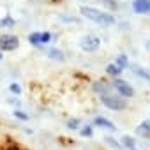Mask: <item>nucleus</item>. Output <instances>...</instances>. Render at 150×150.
I'll use <instances>...</instances> for the list:
<instances>
[{
  "label": "nucleus",
  "mask_w": 150,
  "mask_h": 150,
  "mask_svg": "<svg viewBox=\"0 0 150 150\" xmlns=\"http://www.w3.org/2000/svg\"><path fill=\"white\" fill-rule=\"evenodd\" d=\"M80 11H81V14L87 20H90V21H94V23H97L101 27H111V25H115V16L110 14V13H104V11L90 7V6H81Z\"/></svg>",
  "instance_id": "obj_1"
},
{
  "label": "nucleus",
  "mask_w": 150,
  "mask_h": 150,
  "mask_svg": "<svg viewBox=\"0 0 150 150\" xmlns=\"http://www.w3.org/2000/svg\"><path fill=\"white\" fill-rule=\"evenodd\" d=\"M101 97V103L106 106V108H110V110H113V111H124L125 108H127V101L122 97V96H115V94H104V96H99Z\"/></svg>",
  "instance_id": "obj_2"
},
{
  "label": "nucleus",
  "mask_w": 150,
  "mask_h": 150,
  "mask_svg": "<svg viewBox=\"0 0 150 150\" xmlns=\"http://www.w3.org/2000/svg\"><path fill=\"white\" fill-rule=\"evenodd\" d=\"M20 46V37L14 34H2L0 35V51H14Z\"/></svg>",
  "instance_id": "obj_3"
},
{
  "label": "nucleus",
  "mask_w": 150,
  "mask_h": 150,
  "mask_svg": "<svg viewBox=\"0 0 150 150\" xmlns=\"http://www.w3.org/2000/svg\"><path fill=\"white\" fill-rule=\"evenodd\" d=\"M99 46H101V37H97V35H94V34L83 35L81 41H80V48H81L83 51H87V53H94V51H97Z\"/></svg>",
  "instance_id": "obj_4"
},
{
  "label": "nucleus",
  "mask_w": 150,
  "mask_h": 150,
  "mask_svg": "<svg viewBox=\"0 0 150 150\" xmlns=\"http://www.w3.org/2000/svg\"><path fill=\"white\" fill-rule=\"evenodd\" d=\"M111 87L117 90V94L118 96H122L124 99L125 97H132L134 96V88L127 83V81H124V80H120V78H115L113 80V83H111Z\"/></svg>",
  "instance_id": "obj_5"
},
{
  "label": "nucleus",
  "mask_w": 150,
  "mask_h": 150,
  "mask_svg": "<svg viewBox=\"0 0 150 150\" xmlns=\"http://www.w3.org/2000/svg\"><path fill=\"white\" fill-rule=\"evenodd\" d=\"M132 11L136 14H148L150 13V0H132Z\"/></svg>",
  "instance_id": "obj_6"
},
{
  "label": "nucleus",
  "mask_w": 150,
  "mask_h": 150,
  "mask_svg": "<svg viewBox=\"0 0 150 150\" xmlns=\"http://www.w3.org/2000/svg\"><path fill=\"white\" fill-rule=\"evenodd\" d=\"M92 90H94L97 96H104V94H110V92H111V85L106 83L104 80H99V81H94V83H92Z\"/></svg>",
  "instance_id": "obj_7"
},
{
  "label": "nucleus",
  "mask_w": 150,
  "mask_h": 150,
  "mask_svg": "<svg viewBox=\"0 0 150 150\" xmlns=\"http://www.w3.org/2000/svg\"><path fill=\"white\" fill-rule=\"evenodd\" d=\"M94 125H97V127H101V129H108V131H117V125H115L111 120L104 118V117H96V118H94Z\"/></svg>",
  "instance_id": "obj_8"
},
{
  "label": "nucleus",
  "mask_w": 150,
  "mask_h": 150,
  "mask_svg": "<svg viewBox=\"0 0 150 150\" xmlns=\"http://www.w3.org/2000/svg\"><path fill=\"white\" fill-rule=\"evenodd\" d=\"M136 134L141 136V138H150V120L141 122V124L136 127Z\"/></svg>",
  "instance_id": "obj_9"
},
{
  "label": "nucleus",
  "mask_w": 150,
  "mask_h": 150,
  "mask_svg": "<svg viewBox=\"0 0 150 150\" xmlns=\"http://www.w3.org/2000/svg\"><path fill=\"white\" fill-rule=\"evenodd\" d=\"M48 58H51V60H58V62H64V60H65L64 51L58 50V48H51V50L48 51Z\"/></svg>",
  "instance_id": "obj_10"
},
{
  "label": "nucleus",
  "mask_w": 150,
  "mask_h": 150,
  "mask_svg": "<svg viewBox=\"0 0 150 150\" xmlns=\"http://www.w3.org/2000/svg\"><path fill=\"white\" fill-rule=\"evenodd\" d=\"M14 25H16V21L11 14H6L4 18H0V28H13Z\"/></svg>",
  "instance_id": "obj_11"
},
{
  "label": "nucleus",
  "mask_w": 150,
  "mask_h": 150,
  "mask_svg": "<svg viewBox=\"0 0 150 150\" xmlns=\"http://www.w3.org/2000/svg\"><path fill=\"white\" fill-rule=\"evenodd\" d=\"M132 72L136 74V76H139V78H143L145 81H148V83H150V72H148L146 69H143V67H138V65H134V67H132Z\"/></svg>",
  "instance_id": "obj_12"
},
{
  "label": "nucleus",
  "mask_w": 150,
  "mask_h": 150,
  "mask_svg": "<svg viewBox=\"0 0 150 150\" xmlns=\"http://www.w3.org/2000/svg\"><path fill=\"white\" fill-rule=\"evenodd\" d=\"M28 42H30L32 46H35V48H42V46H41V32H32V34L28 35Z\"/></svg>",
  "instance_id": "obj_13"
},
{
  "label": "nucleus",
  "mask_w": 150,
  "mask_h": 150,
  "mask_svg": "<svg viewBox=\"0 0 150 150\" xmlns=\"http://www.w3.org/2000/svg\"><path fill=\"white\" fill-rule=\"evenodd\" d=\"M113 64H115V65H117L118 69H122V71H124V69H125V67L129 65V60H127V55H124V53H122V55H118V57H117V60H115Z\"/></svg>",
  "instance_id": "obj_14"
},
{
  "label": "nucleus",
  "mask_w": 150,
  "mask_h": 150,
  "mask_svg": "<svg viewBox=\"0 0 150 150\" xmlns=\"http://www.w3.org/2000/svg\"><path fill=\"white\" fill-rule=\"evenodd\" d=\"M106 72L110 74V76H113V78H118V76H120V72H122V69H118V67L111 62V64L106 65Z\"/></svg>",
  "instance_id": "obj_15"
},
{
  "label": "nucleus",
  "mask_w": 150,
  "mask_h": 150,
  "mask_svg": "<svg viewBox=\"0 0 150 150\" xmlns=\"http://www.w3.org/2000/svg\"><path fill=\"white\" fill-rule=\"evenodd\" d=\"M13 115H14V118L21 120V122H27V120L30 118V115H28V113H25V111H23V110H20V108H14Z\"/></svg>",
  "instance_id": "obj_16"
},
{
  "label": "nucleus",
  "mask_w": 150,
  "mask_h": 150,
  "mask_svg": "<svg viewBox=\"0 0 150 150\" xmlns=\"http://www.w3.org/2000/svg\"><path fill=\"white\" fill-rule=\"evenodd\" d=\"M51 39H53V35H51L50 32H41V46L51 42Z\"/></svg>",
  "instance_id": "obj_17"
},
{
  "label": "nucleus",
  "mask_w": 150,
  "mask_h": 150,
  "mask_svg": "<svg viewBox=\"0 0 150 150\" xmlns=\"http://www.w3.org/2000/svg\"><path fill=\"white\" fill-rule=\"evenodd\" d=\"M9 92H11L13 96H21V87H20V83H11V85H9Z\"/></svg>",
  "instance_id": "obj_18"
},
{
  "label": "nucleus",
  "mask_w": 150,
  "mask_h": 150,
  "mask_svg": "<svg viewBox=\"0 0 150 150\" xmlns=\"http://www.w3.org/2000/svg\"><path fill=\"white\" fill-rule=\"evenodd\" d=\"M122 145H124L125 148H131V150H132V148H134V139H132L131 136H124V138H122Z\"/></svg>",
  "instance_id": "obj_19"
},
{
  "label": "nucleus",
  "mask_w": 150,
  "mask_h": 150,
  "mask_svg": "<svg viewBox=\"0 0 150 150\" xmlns=\"http://www.w3.org/2000/svg\"><path fill=\"white\" fill-rule=\"evenodd\" d=\"M80 124H81V120H80V118H71V120L67 122V127L74 131V129H78V127H80Z\"/></svg>",
  "instance_id": "obj_20"
},
{
  "label": "nucleus",
  "mask_w": 150,
  "mask_h": 150,
  "mask_svg": "<svg viewBox=\"0 0 150 150\" xmlns=\"http://www.w3.org/2000/svg\"><path fill=\"white\" fill-rule=\"evenodd\" d=\"M92 132H94L92 125H85V127H81V131H80V134H81V136H85V138H90V136H92Z\"/></svg>",
  "instance_id": "obj_21"
},
{
  "label": "nucleus",
  "mask_w": 150,
  "mask_h": 150,
  "mask_svg": "<svg viewBox=\"0 0 150 150\" xmlns=\"http://www.w3.org/2000/svg\"><path fill=\"white\" fill-rule=\"evenodd\" d=\"M101 2H103V4H104V6H108V7H110V9H111V11H115V9H117V7H118V4H117V2H115V0H101Z\"/></svg>",
  "instance_id": "obj_22"
},
{
  "label": "nucleus",
  "mask_w": 150,
  "mask_h": 150,
  "mask_svg": "<svg viewBox=\"0 0 150 150\" xmlns=\"http://www.w3.org/2000/svg\"><path fill=\"white\" fill-rule=\"evenodd\" d=\"M104 139H106V143H110L111 146H115V148H120V145H118V143H117V141H115V139H113L111 136H106Z\"/></svg>",
  "instance_id": "obj_23"
},
{
  "label": "nucleus",
  "mask_w": 150,
  "mask_h": 150,
  "mask_svg": "<svg viewBox=\"0 0 150 150\" xmlns=\"http://www.w3.org/2000/svg\"><path fill=\"white\" fill-rule=\"evenodd\" d=\"M146 50H150V41H148V42H146Z\"/></svg>",
  "instance_id": "obj_24"
},
{
  "label": "nucleus",
  "mask_w": 150,
  "mask_h": 150,
  "mask_svg": "<svg viewBox=\"0 0 150 150\" xmlns=\"http://www.w3.org/2000/svg\"><path fill=\"white\" fill-rule=\"evenodd\" d=\"M2 58H4V55H2V51H0V60H2Z\"/></svg>",
  "instance_id": "obj_25"
},
{
  "label": "nucleus",
  "mask_w": 150,
  "mask_h": 150,
  "mask_svg": "<svg viewBox=\"0 0 150 150\" xmlns=\"http://www.w3.org/2000/svg\"><path fill=\"white\" fill-rule=\"evenodd\" d=\"M132 150H136V148H132Z\"/></svg>",
  "instance_id": "obj_26"
}]
</instances>
